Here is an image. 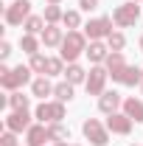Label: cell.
Listing matches in <instances>:
<instances>
[{
  "label": "cell",
  "instance_id": "obj_1",
  "mask_svg": "<svg viewBox=\"0 0 143 146\" xmlns=\"http://www.w3.org/2000/svg\"><path fill=\"white\" fill-rule=\"evenodd\" d=\"M87 34L84 31H68L65 34V42L59 45V56L70 65V62H79V56H84V51H87Z\"/></svg>",
  "mask_w": 143,
  "mask_h": 146
},
{
  "label": "cell",
  "instance_id": "obj_2",
  "mask_svg": "<svg viewBox=\"0 0 143 146\" xmlns=\"http://www.w3.org/2000/svg\"><path fill=\"white\" fill-rule=\"evenodd\" d=\"M34 82V70L28 68V65H17V68H11L9 73H3L0 76V87L3 90H9V93H14V90H23L25 84H31Z\"/></svg>",
  "mask_w": 143,
  "mask_h": 146
},
{
  "label": "cell",
  "instance_id": "obj_3",
  "mask_svg": "<svg viewBox=\"0 0 143 146\" xmlns=\"http://www.w3.org/2000/svg\"><path fill=\"white\" fill-rule=\"evenodd\" d=\"M65 104L62 101H39L34 110V118L39 121V124H59V121H65Z\"/></svg>",
  "mask_w": 143,
  "mask_h": 146
},
{
  "label": "cell",
  "instance_id": "obj_4",
  "mask_svg": "<svg viewBox=\"0 0 143 146\" xmlns=\"http://www.w3.org/2000/svg\"><path fill=\"white\" fill-rule=\"evenodd\" d=\"M140 9H143V6H138L135 0L115 6V11H112V23H115V28H132V25L140 20Z\"/></svg>",
  "mask_w": 143,
  "mask_h": 146
},
{
  "label": "cell",
  "instance_id": "obj_5",
  "mask_svg": "<svg viewBox=\"0 0 143 146\" xmlns=\"http://www.w3.org/2000/svg\"><path fill=\"white\" fill-rule=\"evenodd\" d=\"M81 135H84L93 146H107L109 143V129H107V124L98 121V118H84Z\"/></svg>",
  "mask_w": 143,
  "mask_h": 146
},
{
  "label": "cell",
  "instance_id": "obj_6",
  "mask_svg": "<svg viewBox=\"0 0 143 146\" xmlns=\"http://www.w3.org/2000/svg\"><path fill=\"white\" fill-rule=\"evenodd\" d=\"M28 17H31V0H11V3L3 9V20H6V25H11V28L23 25Z\"/></svg>",
  "mask_w": 143,
  "mask_h": 146
},
{
  "label": "cell",
  "instance_id": "obj_7",
  "mask_svg": "<svg viewBox=\"0 0 143 146\" xmlns=\"http://www.w3.org/2000/svg\"><path fill=\"white\" fill-rule=\"evenodd\" d=\"M107 79H109V70L104 68V65H93L87 73V82H84V90H87V96H101V93L107 90Z\"/></svg>",
  "mask_w": 143,
  "mask_h": 146
},
{
  "label": "cell",
  "instance_id": "obj_8",
  "mask_svg": "<svg viewBox=\"0 0 143 146\" xmlns=\"http://www.w3.org/2000/svg\"><path fill=\"white\" fill-rule=\"evenodd\" d=\"M109 79H112L115 84H121V87H140L143 70H140V68H135V65H129V62H126L124 68H118V70H112V73H109Z\"/></svg>",
  "mask_w": 143,
  "mask_h": 146
},
{
  "label": "cell",
  "instance_id": "obj_9",
  "mask_svg": "<svg viewBox=\"0 0 143 146\" xmlns=\"http://www.w3.org/2000/svg\"><path fill=\"white\" fill-rule=\"evenodd\" d=\"M115 23H112V17H93V20H87V25H84V34H87V39L93 42V39H107L115 28H112Z\"/></svg>",
  "mask_w": 143,
  "mask_h": 146
},
{
  "label": "cell",
  "instance_id": "obj_10",
  "mask_svg": "<svg viewBox=\"0 0 143 146\" xmlns=\"http://www.w3.org/2000/svg\"><path fill=\"white\" fill-rule=\"evenodd\" d=\"M31 118H34V115H31V112H28V110H11V112H9V115H6V121H3V124H6V129H9V132H28V129L34 127V121H31Z\"/></svg>",
  "mask_w": 143,
  "mask_h": 146
},
{
  "label": "cell",
  "instance_id": "obj_11",
  "mask_svg": "<svg viewBox=\"0 0 143 146\" xmlns=\"http://www.w3.org/2000/svg\"><path fill=\"white\" fill-rule=\"evenodd\" d=\"M107 129L112 132V135H129L132 132V127H135V121L126 115L124 110H118V112H112V115H107Z\"/></svg>",
  "mask_w": 143,
  "mask_h": 146
},
{
  "label": "cell",
  "instance_id": "obj_12",
  "mask_svg": "<svg viewBox=\"0 0 143 146\" xmlns=\"http://www.w3.org/2000/svg\"><path fill=\"white\" fill-rule=\"evenodd\" d=\"M121 107H124V96L118 90H104L98 96V110H101L104 115H112V112H118Z\"/></svg>",
  "mask_w": 143,
  "mask_h": 146
},
{
  "label": "cell",
  "instance_id": "obj_13",
  "mask_svg": "<svg viewBox=\"0 0 143 146\" xmlns=\"http://www.w3.org/2000/svg\"><path fill=\"white\" fill-rule=\"evenodd\" d=\"M84 56H87L93 65H104V62H107V56H109L107 39H93V42L87 45V51H84Z\"/></svg>",
  "mask_w": 143,
  "mask_h": 146
},
{
  "label": "cell",
  "instance_id": "obj_14",
  "mask_svg": "<svg viewBox=\"0 0 143 146\" xmlns=\"http://www.w3.org/2000/svg\"><path fill=\"white\" fill-rule=\"evenodd\" d=\"M45 143H51L48 124H39V121H36L34 127L25 132V146H45Z\"/></svg>",
  "mask_w": 143,
  "mask_h": 146
},
{
  "label": "cell",
  "instance_id": "obj_15",
  "mask_svg": "<svg viewBox=\"0 0 143 146\" xmlns=\"http://www.w3.org/2000/svg\"><path fill=\"white\" fill-rule=\"evenodd\" d=\"M31 96H36L39 101H48V96H54L51 76H36L34 82H31Z\"/></svg>",
  "mask_w": 143,
  "mask_h": 146
},
{
  "label": "cell",
  "instance_id": "obj_16",
  "mask_svg": "<svg viewBox=\"0 0 143 146\" xmlns=\"http://www.w3.org/2000/svg\"><path fill=\"white\" fill-rule=\"evenodd\" d=\"M39 39H42L45 48H59V45L65 42V31H62L59 25H45V31L39 34Z\"/></svg>",
  "mask_w": 143,
  "mask_h": 146
},
{
  "label": "cell",
  "instance_id": "obj_17",
  "mask_svg": "<svg viewBox=\"0 0 143 146\" xmlns=\"http://www.w3.org/2000/svg\"><path fill=\"white\" fill-rule=\"evenodd\" d=\"M135 121V124H143V98H135V96H129V98H124V107H121Z\"/></svg>",
  "mask_w": 143,
  "mask_h": 146
},
{
  "label": "cell",
  "instance_id": "obj_18",
  "mask_svg": "<svg viewBox=\"0 0 143 146\" xmlns=\"http://www.w3.org/2000/svg\"><path fill=\"white\" fill-rule=\"evenodd\" d=\"M87 73L90 70H84L79 62H70V65L65 68V82H70V84H84V82H87Z\"/></svg>",
  "mask_w": 143,
  "mask_h": 146
},
{
  "label": "cell",
  "instance_id": "obj_19",
  "mask_svg": "<svg viewBox=\"0 0 143 146\" xmlns=\"http://www.w3.org/2000/svg\"><path fill=\"white\" fill-rule=\"evenodd\" d=\"M6 107L9 110H28L31 107V96H25L23 90H14L6 96Z\"/></svg>",
  "mask_w": 143,
  "mask_h": 146
},
{
  "label": "cell",
  "instance_id": "obj_20",
  "mask_svg": "<svg viewBox=\"0 0 143 146\" xmlns=\"http://www.w3.org/2000/svg\"><path fill=\"white\" fill-rule=\"evenodd\" d=\"M54 98L62 101V104L73 101V98H76V84H70V82H59V84H54Z\"/></svg>",
  "mask_w": 143,
  "mask_h": 146
},
{
  "label": "cell",
  "instance_id": "obj_21",
  "mask_svg": "<svg viewBox=\"0 0 143 146\" xmlns=\"http://www.w3.org/2000/svg\"><path fill=\"white\" fill-rule=\"evenodd\" d=\"M45 25H48V23H45V17H42V14H31V17L23 23L25 34H42V31H45Z\"/></svg>",
  "mask_w": 143,
  "mask_h": 146
},
{
  "label": "cell",
  "instance_id": "obj_22",
  "mask_svg": "<svg viewBox=\"0 0 143 146\" xmlns=\"http://www.w3.org/2000/svg\"><path fill=\"white\" fill-rule=\"evenodd\" d=\"M39 42L42 39H36V34H23L20 36V48H23V54H39Z\"/></svg>",
  "mask_w": 143,
  "mask_h": 146
},
{
  "label": "cell",
  "instance_id": "obj_23",
  "mask_svg": "<svg viewBox=\"0 0 143 146\" xmlns=\"http://www.w3.org/2000/svg\"><path fill=\"white\" fill-rule=\"evenodd\" d=\"M42 17H45V23H48V25H59V23H62V17H65V11H62L56 3H48V6H45V11H42Z\"/></svg>",
  "mask_w": 143,
  "mask_h": 146
},
{
  "label": "cell",
  "instance_id": "obj_24",
  "mask_svg": "<svg viewBox=\"0 0 143 146\" xmlns=\"http://www.w3.org/2000/svg\"><path fill=\"white\" fill-rule=\"evenodd\" d=\"M62 25H65L68 31H79V28H81V11H79V9H70V11H65V17H62Z\"/></svg>",
  "mask_w": 143,
  "mask_h": 146
},
{
  "label": "cell",
  "instance_id": "obj_25",
  "mask_svg": "<svg viewBox=\"0 0 143 146\" xmlns=\"http://www.w3.org/2000/svg\"><path fill=\"white\" fill-rule=\"evenodd\" d=\"M48 132H51V141H70V127H65V121L59 124H48Z\"/></svg>",
  "mask_w": 143,
  "mask_h": 146
},
{
  "label": "cell",
  "instance_id": "obj_26",
  "mask_svg": "<svg viewBox=\"0 0 143 146\" xmlns=\"http://www.w3.org/2000/svg\"><path fill=\"white\" fill-rule=\"evenodd\" d=\"M28 68L34 73H39V76H45V70H48V56L42 54V51L39 54H31L28 56Z\"/></svg>",
  "mask_w": 143,
  "mask_h": 146
},
{
  "label": "cell",
  "instance_id": "obj_27",
  "mask_svg": "<svg viewBox=\"0 0 143 146\" xmlns=\"http://www.w3.org/2000/svg\"><path fill=\"white\" fill-rule=\"evenodd\" d=\"M65 59L62 56H48V70H45V76H65Z\"/></svg>",
  "mask_w": 143,
  "mask_h": 146
},
{
  "label": "cell",
  "instance_id": "obj_28",
  "mask_svg": "<svg viewBox=\"0 0 143 146\" xmlns=\"http://www.w3.org/2000/svg\"><path fill=\"white\" fill-rule=\"evenodd\" d=\"M124 65H126V56H124V51H109L107 62H104V68H107L109 73H112V70H118V68H124Z\"/></svg>",
  "mask_w": 143,
  "mask_h": 146
},
{
  "label": "cell",
  "instance_id": "obj_29",
  "mask_svg": "<svg viewBox=\"0 0 143 146\" xmlns=\"http://www.w3.org/2000/svg\"><path fill=\"white\" fill-rule=\"evenodd\" d=\"M107 45H109V51H124V48H126L124 31H112V34L107 36Z\"/></svg>",
  "mask_w": 143,
  "mask_h": 146
},
{
  "label": "cell",
  "instance_id": "obj_30",
  "mask_svg": "<svg viewBox=\"0 0 143 146\" xmlns=\"http://www.w3.org/2000/svg\"><path fill=\"white\" fill-rule=\"evenodd\" d=\"M0 146H17V132H9V129H6V132L0 135Z\"/></svg>",
  "mask_w": 143,
  "mask_h": 146
},
{
  "label": "cell",
  "instance_id": "obj_31",
  "mask_svg": "<svg viewBox=\"0 0 143 146\" xmlns=\"http://www.w3.org/2000/svg\"><path fill=\"white\" fill-rule=\"evenodd\" d=\"M11 54H14V51H11V42H9V39H3V42H0V59L6 62Z\"/></svg>",
  "mask_w": 143,
  "mask_h": 146
},
{
  "label": "cell",
  "instance_id": "obj_32",
  "mask_svg": "<svg viewBox=\"0 0 143 146\" xmlns=\"http://www.w3.org/2000/svg\"><path fill=\"white\" fill-rule=\"evenodd\" d=\"M98 3H101V0H79V9H81V11H95Z\"/></svg>",
  "mask_w": 143,
  "mask_h": 146
},
{
  "label": "cell",
  "instance_id": "obj_33",
  "mask_svg": "<svg viewBox=\"0 0 143 146\" xmlns=\"http://www.w3.org/2000/svg\"><path fill=\"white\" fill-rule=\"evenodd\" d=\"M48 3H56V6H59V3H62V0H48Z\"/></svg>",
  "mask_w": 143,
  "mask_h": 146
},
{
  "label": "cell",
  "instance_id": "obj_34",
  "mask_svg": "<svg viewBox=\"0 0 143 146\" xmlns=\"http://www.w3.org/2000/svg\"><path fill=\"white\" fill-rule=\"evenodd\" d=\"M140 51H143V34H140Z\"/></svg>",
  "mask_w": 143,
  "mask_h": 146
},
{
  "label": "cell",
  "instance_id": "obj_35",
  "mask_svg": "<svg viewBox=\"0 0 143 146\" xmlns=\"http://www.w3.org/2000/svg\"><path fill=\"white\" fill-rule=\"evenodd\" d=\"M140 90H143V79H140Z\"/></svg>",
  "mask_w": 143,
  "mask_h": 146
},
{
  "label": "cell",
  "instance_id": "obj_36",
  "mask_svg": "<svg viewBox=\"0 0 143 146\" xmlns=\"http://www.w3.org/2000/svg\"><path fill=\"white\" fill-rule=\"evenodd\" d=\"M45 146H56V143H45Z\"/></svg>",
  "mask_w": 143,
  "mask_h": 146
},
{
  "label": "cell",
  "instance_id": "obj_37",
  "mask_svg": "<svg viewBox=\"0 0 143 146\" xmlns=\"http://www.w3.org/2000/svg\"><path fill=\"white\" fill-rule=\"evenodd\" d=\"M70 146H81V143H70Z\"/></svg>",
  "mask_w": 143,
  "mask_h": 146
},
{
  "label": "cell",
  "instance_id": "obj_38",
  "mask_svg": "<svg viewBox=\"0 0 143 146\" xmlns=\"http://www.w3.org/2000/svg\"><path fill=\"white\" fill-rule=\"evenodd\" d=\"M135 3H143V0H135Z\"/></svg>",
  "mask_w": 143,
  "mask_h": 146
},
{
  "label": "cell",
  "instance_id": "obj_39",
  "mask_svg": "<svg viewBox=\"0 0 143 146\" xmlns=\"http://www.w3.org/2000/svg\"><path fill=\"white\" fill-rule=\"evenodd\" d=\"M132 146H138V143H132Z\"/></svg>",
  "mask_w": 143,
  "mask_h": 146
},
{
  "label": "cell",
  "instance_id": "obj_40",
  "mask_svg": "<svg viewBox=\"0 0 143 146\" xmlns=\"http://www.w3.org/2000/svg\"><path fill=\"white\" fill-rule=\"evenodd\" d=\"M17 146H23V143H17Z\"/></svg>",
  "mask_w": 143,
  "mask_h": 146
}]
</instances>
